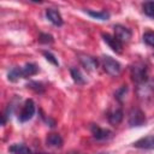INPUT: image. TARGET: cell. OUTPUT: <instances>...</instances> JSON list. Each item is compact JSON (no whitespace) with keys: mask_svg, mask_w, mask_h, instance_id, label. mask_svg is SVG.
<instances>
[{"mask_svg":"<svg viewBox=\"0 0 154 154\" xmlns=\"http://www.w3.org/2000/svg\"><path fill=\"white\" fill-rule=\"evenodd\" d=\"M37 71H38V67L35 64L29 63V64H25L23 67H13L8 72V79L14 82L18 78H28L36 75Z\"/></svg>","mask_w":154,"mask_h":154,"instance_id":"6da1fadb","label":"cell"},{"mask_svg":"<svg viewBox=\"0 0 154 154\" xmlns=\"http://www.w3.org/2000/svg\"><path fill=\"white\" fill-rule=\"evenodd\" d=\"M137 95L143 101L152 99L154 96V79L148 78L147 81L137 84Z\"/></svg>","mask_w":154,"mask_h":154,"instance_id":"7a4b0ae2","label":"cell"},{"mask_svg":"<svg viewBox=\"0 0 154 154\" xmlns=\"http://www.w3.org/2000/svg\"><path fill=\"white\" fill-rule=\"evenodd\" d=\"M130 71H131V79L136 84H140V83H142V82H144V81H147L149 78L148 69L142 63H137V64L132 65Z\"/></svg>","mask_w":154,"mask_h":154,"instance_id":"3957f363","label":"cell"},{"mask_svg":"<svg viewBox=\"0 0 154 154\" xmlns=\"http://www.w3.org/2000/svg\"><path fill=\"white\" fill-rule=\"evenodd\" d=\"M102 61H103V69H105V71L108 75H111L113 77H117V76L120 75V72H122V65L116 59H113L109 55H103L102 57Z\"/></svg>","mask_w":154,"mask_h":154,"instance_id":"277c9868","label":"cell"},{"mask_svg":"<svg viewBox=\"0 0 154 154\" xmlns=\"http://www.w3.org/2000/svg\"><path fill=\"white\" fill-rule=\"evenodd\" d=\"M35 111H36V107H35V102H34L31 99H28V100L24 102V105H23V108H22V111H20V113H19V116H18V119H19V122L24 123V122H28V120H30V119L34 117V114H35Z\"/></svg>","mask_w":154,"mask_h":154,"instance_id":"5b68a950","label":"cell"},{"mask_svg":"<svg viewBox=\"0 0 154 154\" xmlns=\"http://www.w3.org/2000/svg\"><path fill=\"white\" fill-rule=\"evenodd\" d=\"M146 123V116L138 107H132L129 113V124L130 126H142Z\"/></svg>","mask_w":154,"mask_h":154,"instance_id":"8992f818","label":"cell"},{"mask_svg":"<svg viewBox=\"0 0 154 154\" xmlns=\"http://www.w3.org/2000/svg\"><path fill=\"white\" fill-rule=\"evenodd\" d=\"M90 130H91V135L95 140L97 141H103V140H108L112 137L113 132L108 129H103V128H100L99 125L96 124H93L90 126Z\"/></svg>","mask_w":154,"mask_h":154,"instance_id":"52a82bcc","label":"cell"},{"mask_svg":"<svg viewBox=\"0 0 154 154\" xmlns=\"http://www.w3.org/2000/svg\"><path fill=\"white\" fill-rule=\"evenodd\" d=\"M102 38H103V41L109 46V48L113 51V52H116V53H122L123 52V43L113 35H109V34H102Z\"/></svg>","mask_w":154,"mask_h":154,"instance_id":"ba28073f","label":"cell"},{"mask_svg":"<svg viewBox=\"0 0 154 154\" xmlns=\"http://www.w3.org/2000/svg\"><path fill=\"white\" fill-rule=\"evenodd\" d=\"M135 148L140 149H154V135H148L144 137H141L140 140L135 141L132 143Z\"/></svg>","mask_w":154,"mask_h":154,"instance_id":"9c48e42d","label":"cell"},{"mask_svg":"<svg viewBox=\"0 0 154 154\" xmlns=\"http://www.w3.org/2000/svg\"><path fill=\"white\" fill-rule=\"evenodd\" d=\"M131 31H130V29H128V28H125V26H123V25H114V36L122 42V43H124V42H128L130 38H131Z\"/></svg>","mask_w":154,"mask_h":154,"instance_id":"30bf717a","label":"cell"},{"mask_svg":"<svg viewBox=\"0 0 154 154\" xmlns=\"http://www.w3.org/2000/svg\"><path fill=\"white\" fill-rule=\"evenodd\" d=\"M46 17L52 24H54L57 26H61L63 25V17H61V14H60V12L58 10L47 8L46 10Z\"/></svg>","mask_w":154,"mask_h":154,"instance_id":"8fae6325","label":"cell"},{"mask_svg":"<svg viewBox=\"0 0 154 154\" xmlns=\"http://www.w3.org/2000/svg\"><path fill=\"white\" fill-rule=\"evenodd\" d=\"M79 60H81L82 65H83L87 70H89V71H94V70H96V69H97L99 61H97V59H96V58H94V57H90V55H85V54H83V55H81Z\"/></svg>","mask_w":154,"mask_h":154,"instance_id":"7c38bea8","label":"cell"},{"mask_svg":"<svg viewBox=\"0 0 154 154\" xmlns=\"http://www.w3.org/2000/svg\"><path fill=\"white\" fill-rule=\"evenodd\" d=\"M123 111L120 107H116V108H112L109 112H108V122L109 124L112 125H118L120 124V122L123 120Z\"/></svg>","mask_w":154,"mask_h":154,"instance_id":"4fadbf2b","label":"cell"},{"mask_svg":"<svg viewBox=\"0 0 154 154\" xmlns=\"http://www.w3.org/2000/svg\"><path fill=\"white\" fill-rule=\"evenodd\" d=\"M8 152L11 154H32L30 148L26 147L23 143H14L8 148Z\"/></svg>","mask_w":154,"mask_h":154,"instance_id":"5bb4252c","label":"cell"},{"mask_svg":"<svg viewBox=\"0 0 154 154\" xmlns=\"http://www.w3.org/2000/svg\"><path fill=\"white\" fill-rule=\"evenodd\" d=\"M47 144L54 148H60L63 146V138L59 134H49L47 136Z\"/></svg>","mask_w":154,"mask_h":154,"instance_id":"9a60e30c","label":"cell"},{"mask_svg":"<svg viewBox=\"0 0 154 154\" xmlns=\"http://www.w3.org/2000/svg\"><path fill=\"white\" fill-rule=\"evenodd\" d=\"M70 72H71V77H72V79L75 81V83L81 84V85L85 83L84 76L82 75V72H81L77 67H71V69H70Z\"/></svg>","mask_w":154,"mask_h":154,"instance_id":"2e32d148","label":"cell"},{"mask_svg":"<svg viewBox=\"0 0 154 154\" xmlns=\"http://www.w3.org/2000/svg\"><path fill=\"white\" fill-rule=\"evenodd\" d=\"M87 13L95 18V19H100V20H108L109 18V13L107 11H91V10H87Z\"/></svg>","mask_w":154,"mask_h":154,"instance_id":"e0dca14e","label":"cell"},{"mask_svg":"<svg viewBox=\"0 0 154 154\" xmlns=\"http://www.w3.org/2000/svg\"><path fill=\"white\" fill-rule=\"evenodd\" d=\"M142 8L146 16H148L149 18H154V1H146L142 5Z\"/></svg>","mask_w":154,"mask_h":154,"instance_id":"ac0fdd59","label":"cell"},{"mask_svg":"<svg viewBox=\"0 0 154 154\" xmlns=\"http://www.w3.org/2000/svg\"><path fill=\"white\" fill-rule=\"evenodd\" d=\"M143 41H144L148 46H150V47L154 48V32H153V31H147V32H144V34H143Z\"/></svg>","mask_w":154,"mask_h":154,"instance_id":"d6986e66","label":"cell"},{"mask_svg":"<svg viewBox=\"0 0 154 154\" xmlns=\"http://www.w3.org/2000/svg\"><path fill=\"white\" fill-rule=\"evenodd\" d=\"M38 41H40L41 43H53L54 40H53V36H52V35L41 32L40 36H38Z\"/></svg>","mask_w":154,"mask_h":154,"instance_id":"ffe728a7","label":"cell"},{"mask_svg":"<svg viewBox=\"0 0 154 154\" xmlns=\"http://www.w3.org/2000/svg\"><path fill=\"white\" fill-rule=\"evenodd\" d=\"M28 87L34 89L36 93H42L43 91V85L40 82H30V83H28Z\"/></svg>","mask_w":154,"mask_h":154,"instance_id":"44dd1931","label":"cell"},{"mask_svg":"<svg viewBox=\"0 0 154 154\" xmlns=\"http://www.w3.org/2000/svg\"><path fill=\"white\" fill-rule=\"evenodd\" d=\"M126 91H128V87H126V85H122V88L116 91V97H117V100L123 101V99H124Z\"/></svg>","mask_w":154,"mask_h":154,"instance_id":"7402d4cb","label":"cell"},{"mask_svg":"<svg viewBox=\"0 0 154 154\" xmlns=\"http://www.w3.org/2000/svg\"><path fill=\"white\" fill-rule=\"evenodd\" d=\"M43 55L46 57V59L47 60H49L52 64H54V65H59V63H58V60H57V58L51 53V52H48V51H45L43 52Z\"/></svg>","mask_w":154,"mask_h":154,"instance_id":"603a6c76","label":"cell"},{"mask_svg":"<svg viewBox=\"0 0 154 154\" xmlns=\"http://www.w3.org/2000/svg\"><path fill=\"white\" fill-rule=\"evenodd\" d=\"M100 154H106V153H100Z\"/></svg>","mask_w":154,"mask_h":154,"instance_id":"cb8c5ba5","label":"cell"}]
</instances>
